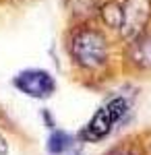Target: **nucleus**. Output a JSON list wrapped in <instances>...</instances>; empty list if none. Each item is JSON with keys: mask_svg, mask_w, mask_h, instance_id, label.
Listing matches in <instances>:
<instances>
[{"mask_svg": "<svg viewBox=\"0 0 151 155\" xmlns=\"http://www.w3.org/2000/svg\"><path fill=\"white\" fill-rule=\"evenodd\" d=\"M69 56L77 68L85 72L104 71L110 64V39L104 29L83 23L69 35Z\"/></svg>", "mask_w": 151, "mask_h": 155, "instance_id": "f257e3e1", "label": "nucleus"}, {"mask_svg": "<svg viewBox=\"0 0 151 155\" xmlns=\"http://www.w3.org/2000/svg\"><path fill=\"white\" fill-rule=\"evenodd\" d=\"M12 85L21 93H25L27 97H33V99H48V97L54 95V91H56L54 77L48 71H42V68L21 71L19 74H15Z\"/></svg>", "mask_w": 151, "mask_h": 155, "instance_id": "f03ea898", "label": "nucleus"}, {"mask_svg": "<svg viewBox=\"0 0 151 155\" xmlns=\"http://www.w3.org/2000/svg\"><path fill=\"white\" fill-rule=\"evenodd\" d=\"M151 19V0H124L122 2V27L124 39H135L141 35Z\"/></svg>", "mask_w": 151, "mask_h": 155, "instance_id": "7ed1b4c3", "label": "nucleus"}, {"mask_svg": "<svg viewBox=\"0 0 151 155\" xmlns=\"http://www.w3.org/2000/svg\"><path fill=\"white\" fill-rule=\"evenodd\" d=\"M114 124H118L114 116H112V112L108 110V106L99 107L95 114H93V118L87 122V126L81 130V137L83 141H87V143H95V141H102L104 137H108L112 128H114Z\"/></svg>", "mask_w": 151, "mask_h": 155, "instance_id": "20e7f679", "label": "nucleus"}, {"mask_svg": "<svg viewBox=\"0 0 151 155\" xmlns=\"http://www.w3.org/2000/svg\"><path fill=\"white\" fill-rule=\"evenodd\" d=\"M128 60L137 71H151V31L145 29L141 35L130 39Z\"/></svg>", "mask_w": 151, "mask_h": 155, "instance_id": "39448f33", "label": "nucleus"}, {"mask_svg": "<svg viewBox=\"0 0 151 155\" xmlns=\"http://www.w3.org/2000/svg\"><path fill=\"white\" fill-rule=\"evenodd\" d=\"M97 15H99V19H102V23H104L106 29L120 31V27H122V2L110 0V2L99 4Z\"/></svg>", "mask_w": 151, "mask_h": 155, "instance_id": "423d86ee", "label": "nucleus"}, {"mask_svg": "<svg viewBox=\"0 0 151 155\" xmlns=\"http://www.w3.org/2000/svg\"><path fill=\"white\" fill-rule=\"evenodd\" d=\"M70 149V134L64 130H54L48 139V153L52 155H62Z\"/></svg>", "mask_w": 151, "mask_h": 155, "instance_id": "0eeeda50", "label": "nucleus"}, {"mask_svg": "<svg viewBox=\"0 0 151 155\" xmlns=\"http://www.w3.org/2000/svg\"><path fill=\"white\" fill-rule=\"evenodd\" d=\"M108 155H143V151H141L139 147H135V145L124 143V145H120V147H116V149H112Z\"/></svg>", "mask_w": 151, "mask_h": 155, "instance_id": "6e6552de", "label": "nucleus"}, {"mask_svg": "<svg viewBox=\"0 0 151 155\" xmlns=\"http://www.w3.org/2000/svg\"><path fill=\"white\" fill-rule=\"evenodd\" d=\"M8 153V143H6V139L0 134V155H6Z\"/></svg>", "mask_w": 151, "mask_h": 155, "instance_id": "1a4fd4ad", "label": "nucleus"}, {"mask_svg": "<svg viewBox=\"0 0 151 155\" xmlns=\"http://www.w3.org/2000/svg\"><path fill=\"white\" fill-rule=\"evenodd\" d=\"M143 155H151V139L145 143V149H143Z\"/></svg>", "mask_w": 151, "mask_h": 155, "instance_id": "9d476101", "label": "nucleus"}]
</instances>
